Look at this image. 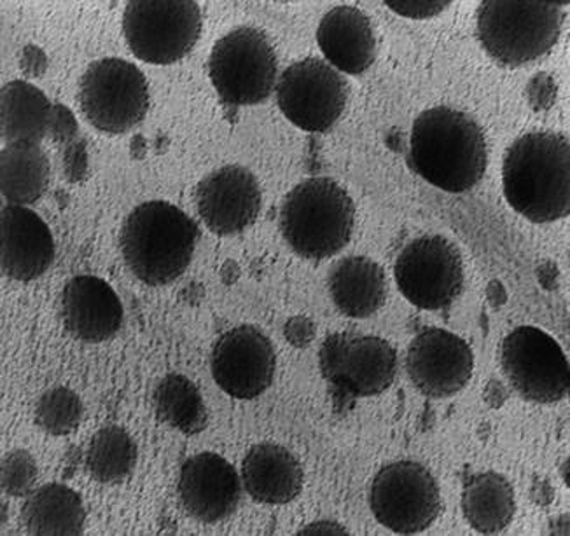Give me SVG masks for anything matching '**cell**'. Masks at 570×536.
Listing matches in <instances>:
<instances>
[{"instance_id": "cell-1", "label": "cell", "mask_w": 570, "mask_h": 536, "mask_svg": "<svg viewBox=\"0 0 570 536\" xmlns=\"http://www.w3.org/2000/svg\"><path fill=\"white\" fill-rule=\"evenodd\" d=\"M410 167L446 192H465L485 177V133L473 118L450 109H429L415 119L410 137Z\"/></svg>"}, {"instance_id": "cell-2", "label": "cell", "mask_w": 570, "mask_h": 536, "mask_svg": "<svg viewBox=\"0 0 570 536\" xmlns=\"http://www.w3.org/2000/svg\"><path fill=\"white\" fill-rule=\"evenodd\" d=\"M505 201L530 222L570 214V143L566 135L532 131L511 143L502 165Z\"/></svg>"}, {"instance_id": "cell-3", "label": "cell", "mask_w": 570, "mask_h": 536, "mask_svg": "<svg viewBox=\"0 0 570 536\" xmlns=\"http://www.w3.org/2000/svg\"><path fill=\"white\" fill-rule=\"evenodd\" d=\"M198 226L167 201H147L122 224L119 250L137 280L149 287L174 284L191 265Z\"/></svg>"}, {"instance_id": "cell-4", "label": "cell", "mask_w": 570, "mask_h": 536, "mask_svg": "<svg viewBox=\"0 0 570 536\" xmlns=\"http://www.w3.org/2000/svg\"><path fill=\"white\" fill-rule=\"evenodd\" d=\"M282 236L303 259L324 260L342 252L355 228V205L336 180H303L282 201Z\"/></svg>"}, {"instance_id": "cell-5", "label": "cell", "mask_w": 570, "mask_h": 536, "mask_svg": "<svg viewBox=\"0 0 570 536\" xmlns=\"http://www.w3.org/2000/svg\"><path fill=\"white\" fill-rule=\"evenodd\" d=\"M563 4L567 2H481L478 39L487 53L502 66H525L550 53L559 41Z\"/></svg>"}, {"instance_id": "cell-6", "label": "cell", "mask_w": 570, "mask_h": 536, "mask_svg": "<svg viewBox=\"0 0 570 536\" xmlns=\"http://www.w3.org/2000/svg\"><path fill=\"white\" fill-rule=\"evenodd\" d=\"M208 76L220 100L228 106L265 103L277 88V53L265 32L238 27L214 46Z\"/></svg>"}, {"instance_id": "cell-7", "label": "cell", "mask_w": 570, "mask_h": 536, "mask_svg": "<svg viewBox=\"0 0 570 536\" xmlns=\"http://www.w3.org/2000/svg\"><path fill=\"white\" fill-rule=\"evenodd\" d=\"M204 29L200 6L191 0H134L122 12L128 48L151 66L188 57Z\"/></svg>"}, {"instance_id": "cell-8", "label": "cell", "mask_w": 570, "mask_h": 536, "mask_svg": "<svg viewBox=\"0 0 570 536\" xmlns=\"http://www.w3.org/2000/svg\"><path fill=\"white\" fill-rule=\"evenodd\" d=\"M86 121L102 133L137 127L149 110V86L139 67L122 58H102L82 73L78 93Z\"/></svg>"}, {"instance_id": "cell-9", "label": "cell", "mask_w": 570, "mask_h": 536, "mask_svg": "<svg viewBox=\"0 0 570 536\" xmlns=\"http://www.w3.org/2000/svg\"><path fill=\"white\" fill-rule=\"evenodd\" d=\"M370 507L380 525L400 535H415L436 523L443 500L436 479L424 465L394 461L373 479Z\"/></svg>"}, {"instance_id": "cell-10", "label": "cell", "mask_w": 570, "mask_h": 536, "mask_svg": "<svg viewBox=\"0 0 570 536\" xmlns=\"http://www.w3.org/2000/svg\"><path fill=\"white\" fill-rule=\"evenodd\" d=\"M401 294L416 308L441 311L464 290V262L453 241L444 236H422L401 250L394 265Z\"/></svg>"}, {"instance_id": "cell-11", "label": "cell", "mask_w": 570, "mask_h": 536, "mask_svg": "<svg viewBox=\"0 0 570 536\" xmlns=\"http://www.w3.org/2000/svg\"><path fill=\"white\" fill-rule=\"evenodd\" d=\"M278 109L294 127L308 133L330 131L342 119L348 102L343 73L318 58H305L278 76Z\"/></svg>"}, {"instance_id": "cell-12", "label": "cell", "mask_w": 570, "mask_h": 536, "mask_svg": "<svg viewBox=\"0 0 570 536\" xmlns=\"http://www.w3.org/2000/svg\"><path fill=\"white\" fill-rule=\"evenodd\" d=\"M501 367L513 390L530 403L553 404L569 395L567 355L550 334L538 327H518L505 336Z\"/></svg>"}, {"instance_id": "cell-13", "label": "cell", "mask_w": 570, "mask_h": 536, "mask_svg": "<svg viewBox=\"0 0 570 536\" xmlns=\"http://www.w3.org/2000/svg\"><path fill=\"white\" fill-rule=\"evenodd\" d=\"M322 376L354 397H376L391 388L397 354L379 336L340 332L322 345Z\"/></svg>"}, {"instance_id": "cell-14", "label": "cell", "mask_w": 570, "mask_h": 536, "mask_svg": "<svg viewBox=\"0 0 570 536\" xmlns=\"http://www.w3.org/2000/svg\"><path fill=\"white\" fill-rule=\"evenodd\" d=\"M277 355L262 330L238 326L217 339L210 357L214 381L229 397L250 400L274 383Z\"/></svg>"}, {"instance_id": "cell-15", "label": "cell", "mask_w": 570, "mask_h": 536, "mask_svg": "<svg viewBox=\"0 0 570 536\" xmlns=\"http://www.w3.org/2000/svg\"><path fill=\"white\" fill-rule=\"evenodd\" d=\"M473 370L471 346L449 330H422L407 346V376L425 397H453L471 381Z\"/></svg>"}, {"instance_id": "cell-16", "label": "cell", "mask_w": 570, "mask_h": 536, "mask_svg": "<svg viewBox=\"0 0 570 536\" xmlns=\"http://www.w3.org/2000/svg\"><path fill=\"white\" fill-rule=\"evenodd\" d=\"M195 204L208 231L238 235L249 229L262 214V187L253 171L229 165L208 173L198 183Z\"/></svg>"}, {"instance_id": "cell-17", "label": "cell", "mask_w": 570, "mask_h": 536, "mask_svg": "<svg viewBox=\"0 0 570 536\" xmlns=\"http://www.w3.org/2000/svg\"><path fill=\"white\" fill-rule=\"evenodd\" d=\"M177 492L189 517L204 525H216L237 510L242 477L223 456L200 453L184 461Z\"/></svg>"}, {"instance_id": "cell-18", "label": "cell", "mask_w": 570, "mask_h": 536, "mask_svg": "<svg viewBox=\"0 0 570 536\" xmlns=\"http://www.w3.org/2000/svg\"><path fill=\"white\" fill-rule=\"evenodd\" d=\"M60 314L66 329L85 343H104L121 329L122 305L106 280L91 275L70 278L61 290Z\"/></svg>"}, {"instance_id": "cell-19", "label": "cell", "mask_w": 570, "mask_h": 536, "mask_svg": "<svg viewBox=\"0 0 570 536\" xmlns=\"http://www.w3.org/2000/svg\"><path fill=\"white\" fill-rule=\"evenodd\" d=\"M55 259L53 235L29 207L2 208V275L27 281L42 277Z\"/></svg>"}, {"instance_id": "cell-20", "label": "cell", "mask_w": 570, "mask_h": 536, "mask_svg": "<svg viewBox=\"0 0 570 536\" xmlns=\"http://www.w3.org/2000/svg\"><path fill=\"white\" fill-rule=\"evenodd\" d=\"M322 54L333 69L348 76L366 72L376 58L375 30L361 9L340 6L324 14L317 29Z\"/></svg>"}, {"instance_id": "cell-21", "label": "cell", "mask_w": 570, "mask_h": 536, "mask_svg": "<svg viewBox=\"0 0 570 536\" xmlns=\"http://www.w3.org/2000/svg\"><path fill=\"white\" fill-rule=\"evenodd\" d=\"M240 477L250 498L265 505L291 504L299 496L305 483L296 456L272 443L250 447L242 461Z\"/></svg>"}, {"instance_id": "cell-22", "label": "cell", "mask_w": 570, "mask_h": 536, "mask_svg": "<svg viewBox=\"0 0 570 536\" xmlns=\"http://www.w3.org/2000/svg\"><path fill=\"white\" fill-rule=\"evenodd\" d=\"M327 289L340 314L348 318L373 317L389 296L382 266L364 256L343 257L331 266Z\"/></svg>"}, {"instance_id": "cell-23", "label": "cell", "mask_w": 570, "mask_h": 536, "mask_svg": "<svg viewBox=\"0 0 570 536\" xmlns=\"http://www.w3.org/2000/svg\"><path fill=\"white\" fill-rule=\"evenodd\" d=\"M30 535H82L86 510L81 496L66 484H45L33 489L21 510Z\"/></svg>"}, {"instance_id": "cell-24", "label": "cell", "mask_w": 570, "mask_h": 536, "mask_svg": "<svg viewBox=\"0 0 570 536\" xmlns=\"http://www.w3.org/2000/svg\"><path fill=\"white\" fill-rule=\"evenodd\" d=\"M462 513L474 532L483 535L504 532L517 513L513 486L495 472L469 477L462 492Z\"/></svg>"}, {"instance_id": "cell-25", "label": "cell", "mask_w": 570, "mask_h": 536, "mask_svg": "<svg viewBox=\"0 0 570 536\" xmlns=\"http://www.w3.org/2000/svg\"><path fill=\"white\" fill-rule=\"evenodd\" d=\"M49 161L39 143H6L0 152V189L8 205L30 207L49 187Z\"/></svg>"}, {"instance_id": "cell-26", "label": "cell", "mask_w": 570, "mask_h": 536, "mask_svg": "<svg viewBox=\"0 0 570 536\" xmlns=\"http://www.w3.org/2000/svg\"><path fill=\"white\" fill-rule=\"evenodd\" d=\"M53 127V106L36 86L11 81L2 86V140L39 143Z\"/></svg>"}, {"instance_id": "cell-27", "label": "cell", "mask_w": 570, "mask_h": 536, "mask_svg": "<svg viewBox=\"0 0 570 536\" xmlns=\"http://www.w3.org/2000/svg\"><path fill=\"white\" fill-rule=\"evenodd\" d=\"M156 418L184 435L207 428L208 413L198 386L183 374H168L153 394Z\"/></svg>"}, {"instance_id": "cell-28", "label": "cell", "mask_w": 570, "mask_h": 536, "mask_svg": "<svg viewBox=\"0 0 570 536\" xmlns=\"http://www.w3.org/2000/svg\"><path fill=\"white\" fill-rule=\"evenodd\" d=\"M137 444L125 428L109 425L91 437L86 451V470L100 484H121L134 474Z\"/></svg>"}, {"instance_id": "cell-29", "label": "cell", "mask_w": 570, "mask_h": 536, "mask_svg": "<svg viewBox=\"0 0 570 536\" xmlns=\"http://www.w3.org/2000/svg\"><path fill=\"white\" fill-rule=\"evenodd\" d=\"M82 416L85 407L81 398L63 386L46 391L36 406L37 425L53 437H66L78 430Z\"/></svg>"}, {"instance_id": "cell-30", "label": "cell", "mask_w": 570, "mask_h": 536, "mask_svg": "<svg viewBox=\"0 0 570 536\" xmlns=\"http://www.w3.org/2000/svg\"><path fill=\"white\" fill-rule=\"evenodd\" d=\"M37 480V464L24 449L9 451L2 458V492L12 498L29 496Z\"/></svg>"}, {"instance_id": "cell-31", "label": "cell", "mask_w": 570, "mask_h": 536, "mask_svg": "<svg viewBox=\"0 0 570 536\" xmlns=\"http://www.w3.org/2000/svg\"><path fill=\"white\" fill-rule=\"evenodd\" d=\"M385 4L401 17L425 20V18L438 17L452 2L450 0H387Z\"/></svg>"}, {"instance_id": "cell-32", "label": "cell", "mask_w": 570, "mask_h": 536, "mask_svg": "<svg viewBox=\"0 0 570 536\" xmlns=\"http://www.w3.org/2000/svg\"><path fill=\"white\" fill-rule=\"evenodd\" d=\"M285 336L289 339L291 345L303 348V346L309 345V341L314 339V324L305 317L291 318L287 321V326H285Z\"/></svg>"}, {"instance_id": "cell-33", "label": "cell", "mask_w": 570, "mask_h": 536, "mask_svg": "<svg viewBox=\"0 0 570 536\" xmlns=\"http://www.w3.org/2000/svg\"><path fill=\"white\" fill-rule=\"evenodd\" d=\"M302 535H346L345 528L336 525L334 520H317L314 525L303 528Z\"/></svg>"}]
</instances>
